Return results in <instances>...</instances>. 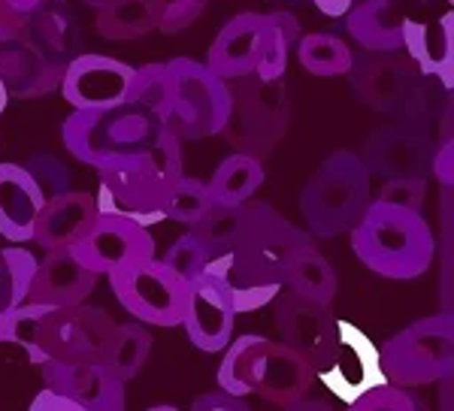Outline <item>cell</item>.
I'll use <instances>...</instances> for the list:
<instances>
[{"label": "cell", "instance_id": "obj_1", "mask_svg": "<svg viewBox=\"0 0 454 411\" xmlns=\"http://www.w3.org/2000/svg\"><path fill=\"white\" fill-rule=\"evenodd\" d=\"M312 242L282 218L270 203H243V221L231 257H222V273L239 312H258L282 291L288 263Z\"/></svg>", "mask_w": 454, "mask_h": 411}, {"label": "cell", "instance_id": "obj_2", "mask_svg": "<svg viewBox=\"0 0 454 411\" xmlns=\"http://www.w3.org/2000/svg\"><path fill=\"white\" fill-rule=\"evenodd\" d=\"M351 252L370 273L391 282H412L434 263V230L419 209L370 200L361 221L351 227Z\"/></svg>", "mask_w": 454, "mask_h": 411}, {"label": "cell", "instance_id": "obj_3", "mask_svg": "<svg viewBox=\"0 0 454 411\" xmlns=\"http://www.w3.org/2000/svg\"><path fill=\"white\" fill-rule=\"evenodd\" d=\"M70 21L64 12L40 10L21 16L19 34L10 43H0V79L10 97L34 100L61 88L67 67Z\"/></svg>", "mask_w": 454, "mask_h": 411}, {"label": "cell", "instance_id": "obj_4", "mask_svg": "<svg viewBox=\"0 0 454 411\" xmlns=\"http://www.w3.org/2000/svg\"><path fill=\"white\" fill-rule=\"evenodd\" d=\"M160 128L164 124L155 115L124 103L113 109H76L64 121L61 136L76 160L94 170H106L121 160L140 158Z\"/></svg>", "mask_w": 454, "mask_h": 411}, {"label": "cell", "instance_id": "obj_5", "mask_svg": "<svg viewBox=\"0 0 454 411\" xmlns=\"http://www.w3.org/2000/svg\"><path fill=\"white\" fill-rule=\"evenodd\" d=\"M370 170L357 151H333L300 194V212L312 237L333 239L361 221L372 200Z\"/></svg>", "mask_w": 454, "mask_h": 411}, {"label": "cell", "instance_id": "obj_6", "mask_svg": "<svg viewBox=\"0 0 454 411\" xmlns=\"http://www.w3.org/2000/svg\"><path fill=\"white\" fill-rule=\"evenodd\" d=\"M291 124V100L285 76L263 82L252 76L231 79V115L222 134L237 151L252 158H270L276 145L282 143L285 130Z\"/></svg>", "mask_w": 454, "mask_h": 411}, {"label": "cell", "instance_id": "obj_7", "mask_svg": "<svg viewBox=\"0 0 454 411\" xmlns=\"http://www.w3.org/2000/svg\"><path fill=\"white\" fill-rule=\"evenodd\" d=\"M454 366V321L451 314H430L406 330H400L394 339H387L379 351V372L385 381L400 387L434 384L439 378H449Z\"/></svg>", "mask_w": 454, "mask_h": 411}, {"label": "cell", "instance_id": "obj_8", "mask_svg": "<svg viewBox=\"0 0 454 411\" xmlns=\"http://www.w3.org/2000/svg\"><path fill=\"white\" fill-rule=\"evenodd\" d=\"M167 67L173 73V100L160 124L179 139L222 134L231 115V82L192 58H173Z\"/></svg>", "mask_w": 454, "mask_h": 411}, {"label": "cell", "instance_id": "obj_9", "mask_svg": "<svg viewBox=\"0 0 454 411\" xmlns=\"http://www.w3.org/2000/svg\"><path fill=\"white\" fill-rule=\"evenodd\" d=\"M115 299L149 327H182L192 284L173 273L160 257H143L109 273Z\"/></svg>", "mask_w": 454, "mask_h": 411}, {"label": "cell", "instance_id": "obj_10", "mask_svg": "<svg viewBox=\"0 0 454 411\" xmlns=\"http://www.w3.org/2000/svg\"><path fill=\"white\" fill-rule=\"evenodd\" d=\"M113 330L115 321L98 306L73 303L49 308L46 318L40 321V330H36L34 366L46 363V360H61V363L100 360Z\"/></svg>", "mask_w": 454, "mask_h": 411}, {"label": "cell", "instance_id": "obj_11", "mask_svg": "<svg viewBox=\"0 0 454 411\" xmlns=\"http://www.w3.org/2000/svg\"><path fill=\"white\" fill-rule=\"evenodd\" d=\"M100 173L98 188V212L104 215H119L128 221L152 227L164 221V194L173 179L152 167V160L140 154V158L121 160L115 167H106Z\"/></svg>", "mask_w": 454, "mask_h": 411}, {"label": "cell", "instance_id": "obj_12", "mask_svg": "<svg viewBox=\"0 0 454 411\" xmlns=\"http://www.w3.org/2000/svg\"><path fill=\"white\" fill-rule=\"evenodd\" d=\"M315 376H318V369L309 357L300 354L291 345L270 342L263 336L254 345L246 369L248 391L279 408H297V402L306 399V393L312 391Z\"/></svg>", "mask_w": 454, "mask_h": 411}, {"label": "cell", "instance_id": "obj_13", "mask_svg": "<svg viewBox=\"0 0 454 411\" xmlns=\"http://www.w3.org/2000/svg\"><path fill=\"white\" fill-rule=\"evenodd\" d=\"M233 321H237V306L224 282L222 260H209L207 269L192 282L182 327L197 348L207 354H218L233 339Z\"/></svg>", "mask_w": 454, "mask_h": 411}, {"label": "cell", "instance_id": "obj_14", "mask_svg": "<svg viewBox=\"0 0 454 411\" xmlns=\"http://www.w3.org/2000/svg\"><path fill=\"white\" fill-rule=\"evenodd\" d=\"M276 327L282 330V342L297 348L315 363V369L336 363L340 354V324H336L331 306L306 299L288 291L276 293Z\"/></svg>", "mask_w": 454, "mask_h": 411}, {"label": "cell", "instance_id": "obj_15", "mask_svg": "<svg viewBox=\"0 0 454 411\" xmlns=\"http://www.w3.org/2000/svg\"><path fill=\"white\" fill-rule=\"evenodd\" d=\"M134 67L109 55H76L61 76V94L73 109L124 106L134 82Z\"/></svg>", "mask_w": 454, "mask_h": 411}, {"label": "cell", "instance_id": "obj_16", "mask_svg": "<svg viewBox=\"0 0 454 411\" xmlns=\"http://www.w3.org/2000/svg\"><path fill=\"white\" fill-rule=\"evenodd\" d=\"M70 252L76 254L91 273L109 275L134 260L155 257V239H152L149 227H140V224L128 221V218L104 215V212H100V215L94 218L91 230H88Z\"/></svg>", "mask_w": 454, "mask_h": 411}, {"label": "cell", "instance_id": "obj_17", "mask_svg": "<svg viewBox=\"0 0 454 411\" xmlns=\"http://www.w3.org/2000/svg\"><path fill=\"white\" fill-rule=\"evenodd\" d=\"M43 384L67 393L82 411H121L124 408V381L109 372L100 360L82 363H61L46 360L40 363Z\"/></svg>", "mask_w": 454, "mask_h": 411}, {"label": "cell", "instance_id": "obj_18", "mask_svg": "<svg viewBox=\"0 0 454 411\" xmlns=\"http://www.w3.org/2000/svg\"><path fill=\"white\" fill-rule=\"evenodd\" d=\"M267 46V16L263 12H239L218 31L209 46L207 67L222 79L252 76Z\"/></svg>", "mask_w": 454, "mask_h": 411}, {"label": "cell", "instance_id": "obj_19", "mask_svg": "<svg viewBox=\"0 0 454 411\" xmlns=\"http://www.w3.org/2000/svg\"><path fill=\"white\" fill-rule=\"evenodd\" d=\"M98 200L85 190H64L58 197H49L43 203L40 215L34 224V239L43 252H61L73 248L79 239L91 230L94 218H98Z\"/></svg>", "mask_w": 454, "mask_h": 411}, {"label": "cell", "instance_id": "obj_20", "mask_svg": "<svg viewBox=\"0 0 454 411\" xmlns=\"http://www.w3.org/2000/svg\"><path fill=\"white\" fill-rule=\"evenodd\" d=\"M98 273L85 267L70 248L61 252H46L43 260H36V273L27 291V299L49 306H73L85 303L91 297L94 284H98Z\"/></svg>", "mask_w": 454, "mask_h": 411}, {"label": "cell", "instance_id": "obj_21", "mask_svg": "<svg viewBox=\"0 0 454 411\" xmlns=\"http://www.w3.org/2000/svg\"><path fill=\"white\" fill-rule=\"evenodd\" d=\"M361 160L370 173L382 175V179H424V170L430 164L424 139L406 128L376 130L364 145Z\"/></svg>", "mask_w": 454, "mask_h": 411}, {"label": "cell", "instance_id": "obj_22", "mask_svg": "<svg viewBox=\"0 0 454 411\" xmlns=\"http://www.w3.org/2000/svg\"><path fill=\"white\" fill-rule=\"evenodd\" d=\"M43 190L21 164H0V237L6 242H31L40 215Z\"/></svg>", "mask_w": 454, "mask_h": 411}, {"label": "cell", "instance_id": "obj_23", "mask_svg": "<svg viewBox=\"0 0 454 411\" xmlns=\"http://www.w3.org/2000/svg\"><path fill=\"white\" fill-rule=\"evenodd\" d=\"M403 49H409L421 73H434L445 88L454 85V16L445 12L436 25L403 16Z\"/></svg>", "mask_w": 454, "mask_h": 411}, {"label": "cell", "instance_id": "obj_24", "mask_svg": "<svg viewBox=\"0 0 454 411\" xmlns=\"http://www.w3.org/2000/svg\"><path fill=\"white\" fill-rule=\"evenodd\" d=\"M346 27L351 40L367 51H379V55H394L403 49V16L391 0H361L351 4L346 12Z\"/></svg>", "mask_w": 454, "mask_h": 411}, {"label": "cell", "instance_id": "obj_25", "mask_svg": "<svg viewBox=\"0 0 454 411\" xmlns=\"http://www.w3.org/2000/svg\"><path fill=\"white\" fill-rule=\"evenodd\" d=\"M158 0H106L98 6L94 27L109 43H130L158 31Z\"/></svg>", "mask_w": 454, "mask_h": 411}, {"label": "cell", "instance_id": "obj_26", "mask_svg": "<svg viewBox=\"0 0 454 411\" xmlns=\"http://www.w3.org/2000/svg\"><path fill=\"white\" fill-rule=\"evenodd\" d=\"M212 203H224V206H243L246 200H252V194L263 185V164L252 154H231L222 164L215 167L212 179L207 182Z\"/></svg>", "mask_w": 454, "mask_h": 411}, {"label": "cell", "instance_id": "obj_27", "mask_svg": "<svg viewBox=\"0 0 454 411\" xmlns=\"http://www.w3.org/2000/svg\"><path fill=\"white\" fill-rule=\"evenodd\" d=\"M282 288L294 291L306 299H315V303L331 306L336 297V273L331 263H327V257L321 254L312 242H306L294 254V260L288 263Z\"/></svg>", "mask_w": 454, "mask_h": 411}, {"label": "cell", "instance_id": "obj_28", "mask_svg": "<svg viewBox=\"0 0 454 411\" xmlns=\"http://www.w3.org/2000/svg\"><path fill=\"white\" fill-rule=\"evenodd\" d=\"M152 342H155L152 330H145L143 324H115L113 336L104 345L100 363L128 384L143 372L145 360L152 354Z\"/></svg>", "mask_w": 454, "mask_h": 411}, {"label": "cell", "instance_id": "obj_29", "mask_svg": "<svg viewBox=\"0 0 454 411\" xmlns=\"http://www.w3.org/2000/svg\"><path fill=\"white\" fill-rule=\"evenodd\" d=\"M239 221H243V206H224L212 203V209L192 224V237L200 242L209 260L231 257L239 237Z\"/></svg>", "mask_w": 454, "mask_h": 411}, {"label": "cell", "instance_id": "obj_30", "mask_svg": "<svg viewBox=\"0 0 454 411\" xmlns=\"http://www.w3.org/2000/svg\"><path fill=\"white\" fill-rule=\"evenodd\" d=\"M297 58L312 76H346L355 58L346 40L336 34H306L297 40Z\"/></svg>", "mask_w": 454, "mask_h": 411}, {"label": "cell", "instance_id": "obj_31", "mask_svg": "<svg viewBox=\"0 0 454 411\" xmlns=\"http://www.w3.org/2000/svg\"><path fill=\"white\" fill-rule=\"evenodd\" d=\"M300 40V21L291 12H267V46H263L261 64L254 70V76L263 82L285 76L288 67V55Z\"/></svg>", "mask_w": 454, "mask_h": 411}, {"label": "cell", "instance_id": "obj_32", "mask_svg": "<svg viewBox=\"0 0 454 411\" xmlns=\"http://www.w3.org/2000/svg\"><path fill=\"white\" fill-rule=\"evenodd\" d=\"M170 100H173V73L167 64H145V67L134 73L128 106H137L143 112L155 115L158 121H164Z\"/></svg>", "mask_w": 454, "mask_h": 411}, {"label": "cell", "instance_id": "obj_33", "mask_svg": "<svg viewBox=\"0 0 454 411\" xmlns=\"http://www.w3.org/2000/svg\"><path fill=\"white\" fill-rule=\"evenodd\" d=\"M212 209V194L209 185L194 175L179 173L167 185L164 194V221H179L192 227L197 218H203Z\"/></svg>", "mask_w": 454, "mask_h": 411}, {"label": "cell", "instance_id": "obj_34", "mask_svg": "<svg viewBox=\"0 0 454 411\" xmlns=\"http://www.w3.org/2000/svg\"><path fill=\"white\" fill-rule=\"evenodd\" d=\"M36 273V257L25 248H0V314L25 303Z\"/></svg>", "mask_w": 454, "mask_h": 411}, {"label": "cell", "instance_id": "obj_35", "mask_svg": "<svg viewBox=\"0 0 454 411\" xmlns=\"http://www.w3.org/2000/svg\"><path fill=\"white\" fill-rule=\"evenodd\" d=\"M49 303H36V299H25V303L12 306L10 312L0 314V345H19L27 354V360L34 363L36 357V330H40V321L46 318Z\"/></svg>", "mask_w": 454, "mask_h": 411}, {"label": "cell", "instance_id": "obj_36", "mask_svg": "<svg viewBox=\"0 0 454 411\" xmlns=\"http://www.w3.org/2000/svg\"><path fill=\"white\" fill-rule=\"evenodd\" d=\"M357 88L364 91L372 106L379 109H387L394 106L409 88V73L403 64H394V61H379L372 67L364 70V76L357 79Z\"/></svg>", "mask_w": 454, "mask_h": 411}, {"label": "cell", "instance_id": "obj_37", "mask_svg": "<svg viewBox=\"0 0 454 411\" xmlns=\"http://www.w3.org/2000/svg\"><path fill=\"white\" fill-rule=\"evenodd\" d=\"M258 342H261V336H239L237 342H227L224 360H222V366H218V387H222V391L233 396H252L248 381H246V369Z\"/></svg>", "mask_w": 454, "mask_h": 411}, {"label": "cell", "instance_id": "obj_38", "mask_svg": "<svg viewBox=\"0 0 454 411\" xmlns=\"http://www.w3.org/2000/svg\"><path fill=\"white\" fill-rule=\"evenodd\" d=\"M25 170L31 173V179L36 182V188L43 190V197H58L64 194V190H70V167L64 164L61 158H55V154H34L31 160L25 164Z\"/></svg>", "mask_w": 454, "mask_h": 411}, {"label": "cell", "instance_id": "obj_39", "mask_svg": "<svg viewBox=\"0 0 454 411\" xmlns=\"http://www.w3.org/2000/svg\"><path fill=\"white\" fill-rule=\"evenodd\" d=\"M160 260H164L173 273H179L188 284H192L194 278L207 269L209 257H207V252H203L200 242H197L192 233H185V237H179L170 248H167V254L160 257Z\"/></svg>", "mask_w": 454, "mask_h": 411}, {"label": "cell", "instance_id": "obj_40", "mask_svg": "<svg viewBox=\"0 0 454 411\" xmlns=\"http://www.w3.org/2000/svg\"><path fill=\"white\" fill-rule=\"evenodd\" d=\"M351 408L355 411H415L419 402L403 391L400 384L382 381V384H372L361 396H355V399H351Z\"/></svg>", "mask_w": 454, "mask_h": 411}, {"label": "cell", "instance_id": "obj_41", "mask_svg": "<svg viewBox=\"0 0 454 411\" xmlns=\"http://www.w3.org/2000/svg\"><path fill=\"white\" fill-rule=\"evenodd\" d=\"M209 0H158L160 19L158 31L160 34H182L185 27H192L200 12L207 10Z\"/></svg>", "mask_w": 454, "mask_h": 411}, {"label": "cell", "instance_id": "obj_42", "mask_svg": "<svg viewBox=\"0 0 454 411\" xmlns=\"http://www.w3.org/2000/svg\"><path fill=\"white\" fill-rule=\"evenodd\" d=\"M427 197V185L424 179H385L382 190H379L372 200L379 203H391V206H403V209H419Z\"/></svg>", "mask_w": 454, "mask_h": 411}, {"label": "cell", "instance_id": "obj_43", "mask_svg": "<svg viewBox=\"0 0 454 411\" xmlns=\"http://www.w3.org/2000/svg\"><path fill=\"white\" fill-rule=\"evenodd\" d=\"M192 408L194 411H246L248 402H246V396H233L218 387V391H212V393L197 396L192 402Z\"/></svg>", "mask_w": 454, "mask_h": 411}, {"label": "cell", "instance_id": "obj_44", "mask_svg": "<svg viewBox=\"0 0 454 411\" xmlns=\"http://www.w3.org/2000/svg\"><path fill=\"white\" fill-rule=\"evenodd\" d=\"M31 411H82L76 399H70L67 393L55 391V387H43L40 393L34 396Z\"/></svg>", "mask_w": 454, "mask_h": 411}, {"label": "cell", "instance_id": "obj_45", "mask_svg": "<svg viewBox=\"0 0 454 411\" xmlns=\"http://www.w3.org/2000/svg\"><path fill=\"white\" fill-rule=\"evenodd\" d=\"M430 170H434V175L442 182V185H451V182H454V145H451V139H445L442 149L434 154V160H430Z\"/></svg>", "mask_w": 454, "mask_h": 411}, {"label": "cell", "instance_id": "obj_46", "mask_svg": "<svg viewBox=\"0 0 454 411\" xmlns=\"http://www.w3.org/2000/svg\"><path fill=\"white\" fill-rule=\"evenodd\" d=\"M21 16L10 6V0H0V43H10L19 34Z\"/></svg>", "mask_w": 454, "mask_h": 411}, {"label": "cell", "instance_id": "obj_47", "mask_svg": "<svg viewBox=\"0 0 454 411\" xmlns=\"http://www.w3.org/2000/svg\"><path fill=\"white\" fill-rule=\"evenodd\" d=\"M315 6L321 10V16H327V19H342L346 12L351 10V4L355 0H312Z\"/></svg>", "mask_w": 454, "mask_h": 411}, {"label": "cell", "instance_id": "obj_48", "mask_svg": "<svg viewBox=\"0 0 454 411\" xmlns=\"http://www.w3.org/2000/svg\"><path fill=\"white\" fill-rule=\"evenodd\" d=\"M43 4H49V0H10V6L19 12V16H27V12L40 10Z\"/></svg>", "mask_w": 454, "mask_h": 411}, {"label": "cell", "instance_id": "obj_49", "mask_svg": "<svg viewBox=\"0 0 454 411\" xmlns=\"http://www.w3.org/2000/svg\"><path fill=\"white\" fill-rule=\"evenodd\" d=\"M6 103H10V91H6L4 79H0V115H4V112H6Z\"/></svg>", "mask_w": 454, "mask_h": 411}, {"label": "cell", "instance_id": "obj_50", "mask_svg": "<svg viewBox=\"0 0 454 411\" xmlns=\"http://www.w3.org/2000/svg\"><path fill=\"white\" fill-rule=\"evenodd\" d=\"M85 4H88V6H94V10H98V6H100V4H106V0H85Z\"/></svg>", "mask_w": 454, "mask_h": 411}]
</instances>
